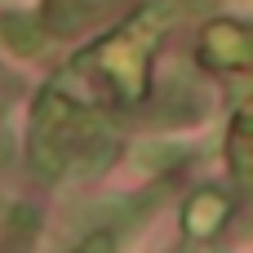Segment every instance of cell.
I'll return each instance as SVG.
<instances>
[{"mask_svg": "<svg viewBox=\"0 0 253 253\" xmlns=\"http://www.w3.org/2000/svg\"><path fill=\"white\" fill-rule=\"evenodd\" d=\"M227 213H231V200H227L222 191L205 187V191H196V196L187 200V209H182V227H187L191 236L209 240V236H218V227L227 222Z\"/></svg>", "mask_w": 253, "mask_h": 253, "instance_id": "obj_1", "label": "cell"}, {"mask_svg": "<svg viewBox=\"0 0 253 253\" xmlns=\"http://www.w3.org/2000/svg\"><path fill=\"white\" fill-rule=\"evenodd\" d=\"M89 13H93V0H44V9H40L44 31H53V36L80 31L89 22Z\"/></svg>", "mask_w": 253, "mask_h": 253, "instance_id": "obj_2", "label": "cell"}, {"mask_svg": "<svg viewBox=\"0 0 253 253\" xmlns=\"http://www.w3.org/2000/svg\"><path fill=\"white\" fill-rule=\"evenodd\" d=\"M36 227H40L36 209H31V205H18V209L9 213V222H4L0 253H27V249H31V240H36Z\"/></svg>", "mask_w": 253, "mask_h": 253, "instance_id": "obj_3", "label": "cell"}, {"mask_svg": "<svg viewBox=\"0 0 253 253\" xmlns=\"http://www.w3.org/2000/svg\"><path fill=\"white\" fill-rule=\"evenodd\" d=\"M0 40L13 49V53H40V27L27 18V13H0Z\"/></svg>", "mask_w": 253, "mask_h": 253, "instance_id": "obj_4", "label": "cell"}, {"mask_svg": "<svg viewBox=\"0 0 253 253\" xmlns=\"http://www.w3.org/2000/svg\"><path fill=\"white\" fill-rule=\"evenodd\" d=\"M76 253H116V231H111V227H98V231H89V236L76 245Z\"/></svg>", "mask_w": 253, "mask_h": 253, "instance_id": "obj_5", "label": "cell"}]
</instances>
